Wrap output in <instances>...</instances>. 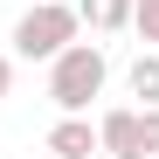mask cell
<instances>
[{"instance_id":"obj_1","label":"cell","mask_w":159,"mask_h":159,"mask_svg":"<svg viewBox=\"0 0 159 159\" xmlns=\"http://www.w3.org/2000/svg\"><path fill=\"white\" fill-rule=\"evenodd\" d=\"M104 83H111L104 42L76 35L62 56H48V104H56V111H90V97H104Z\"/></svg>"},{"instance_id":"obj_2","label":"cell","mask_w":159,"mask_h":159,"mask_svg":"<svg viewBox=\"0 0 159 159\" xmlns=\"http://www.w3.org/2000/svg\"><path fill=\"white\" fill-rule=\"evenodd\" d=\"M76 35H83L76 0H35V7L14 21V56L21 62H48V56H62Z\"/></svg>"},{"instance_id":"obj_3","label":"cell","mask_w":159,"mask_h":159,"mask_svg":"<svg viewBox=\"0 0 159 159\" xmlns=\"http://www.w3.org/2000/svg\"><path fill=\"white\" fill-rule=\"evenodd\" d=\"M42 152H56V159H90V152H104V145H97V125H90V111H62L56 125H48Z\"/></svg>"},{"instance_id":"obj_4","label":"cell","mask_w":159,"mask_h":159,"mask_svg":"<svg viewBox=\"0 0 159 159\" xmlns=\"http://www.w3.org/2000/svg\"><path fill=\"white\" fill-rule=\"evenodd\" d=\"M97 145H104V152H139V111H131V104L104 111V118H97Z\"/></svg>"},{"instance_id":"obj_5","label":"cell","mask_w":159,"mask_h":159,"mask_svg":"<svg viewBox=\"0 0 159 159\" xmlns=\"http://www.w3.org/2000/svg\"><path fill=\"white\" fill-rule=\"evenodd\" d=\"M76 21L90 35H118V28H131V0H76Z\"/></svg>"},{"instance_id":"obj_6","label":"cell","mask_w":159,"mask_h":159,"mask_svg":"<svg viewBox=\"0 0 159 159\" xmlns=\"http://www.w3.org/2000/svg\"><path fill=\"white\" fill-rule=\"evenodd\" d=\"M125 90L139 97V104H159V48H139L125 69Z\"/></svg>"},{"instance_id":"obj_7","label":"cell","mask_w":159,"mask_h":159,"mask_svg":"<svg viewBox=\"0 0 159 159\" xmlns=\"http://www.w3.org/2000/svg\"><path fill=\"white\" fill-rule=\"evenodd\" d=\"M131 28L145 35V48H159V0H131Z\"/></svg>"},{"instance_id":"obj_8","label":"cell","mask_w":159,"mask_h":159,"mask_svg":"<svg viewBox=\"0 0 159 159\" xmlns=\"http://www.w3.org/2000/svg\"><path fill=\"white\" fill-rule=\"evenodd\" d=\"M139 152L159 159V104H139Z\"/></svg>"},{"instance_id":"obj_9","label":"cell","mask_w":159,"mask_h":159,"mask_svg":"<svg viewBox=\"0 0 159 159\" xmlns=\"http://www.w3.org/2000/svg\"><path fill=\"white\" fill-rule=\"evenodd\" d=\"M14 90V56H0V97Z\"/></svg>"},{"instance_id":"obj_10","label":"cell","mask_w":159,"mask_h":159,"mask_svg":"<svg viewBox=\"0 0 159 159\" xmlns=\"http://www.w3.org/2000/svg\"><path fill=\"white\" fill-rule=\"evenodd\" d=\"M111 159H152V152H111Z\"/></svg>"},{"instance_id":"obj_11","label":"cell","mask_w":159,"mask_h":159,"mask_svg":"<svg viewBox=\"0 0 159 159\" xmlns=\"http://www.w3.org/2000/svg\"><path fill=\"white\" fill-rule=\"evenodd\" d=\"M48 159H56V152H48Z\"/></svg>"}]
</instances>
